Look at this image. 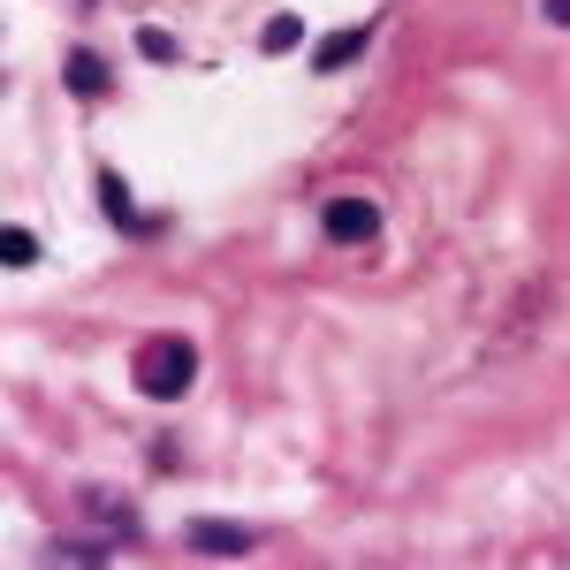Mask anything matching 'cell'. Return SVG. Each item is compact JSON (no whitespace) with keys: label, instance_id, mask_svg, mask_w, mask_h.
I'll return each instance as SVG.
<instances>
[{"label":"cell","instance_id":"obj_11","mask_svg":"<svg viewBox=\"0 0 570 570\" xmlns=\"http://www.w3.org/2000/svg\"><path fill=\"white\" fill-rule=\"evenodd\" d=\"M548 23H570V0H548Z\"/></svg>","mask_w":570,"mask_h":570},{"label":"cell","instance_id":"obj_3","mask_svg":"<svg viewBox=\"0 0 570 570\" xmlns=\"http://www.w3.org/2000/svg\"><path fill=\"white\" fill-rule=\"evenodd\" d=\"M190 548H198V556H244L252 532L244 525H206V518H198V525H190Z\"/></svg>","mask_w":570,"mask_h":570},{"label":"cell","instance_id":"obj_6","mask_svg":"<svg viewBox=\"0 0 570 570\" xmlns=\"http://www.w3.org/2000/svg\"><path fill=\"white\" fill-rule=\"evenodd\" d=\"M0 266H16V274L39 266V236L31 228H0Z\"/></svg>","mask_w":570,"mask_h":570},{"label":"cell","instance_id":"obj_7","mask_svg":"<svg viewBox=\"0 0 570 570\" xmlns=\"http://www.w3.org/2000/svg\"><path fill=\"white\" fill-rule=\"evenodd\" d=\"M297 39H305V31H297V16H274V23L259 31V46H266V53H289Z\"/></svg>","mask_w":570,"mask_h":570},{"label":"cell","instance_id":"obj_5","mask_svg":"<svg viewBox=\"0 0 570 570\" xmlns=\"http://www.w3.org/2000/svg\"><path fill=\"white\" fill-rule=\"evenodd\" d=\"M357 53H365V31H335V39H320V53H312V69H351Z\"/></svg>","mask_w":570,"mask_h":570},{"label":"cell","instance_id":"obj_2","mask_svg":"<svg viewBox=\"0 0 570 570\" xmlns=\"http://www.w3.org/2000/svg\"><path fill=\"white\" fill-rule=\"evenodd\" d=\"M320 228H327V244H373V236H381V206H365V198H327Z\"/></svg>","mask_w":570,"mask_h":570},{"label":"cell","instance_id":"obj_9","mask_svg":"<svg viewBox=\"0 0 570 570\" xmlns=\"http://www.w3.org/2000/svg\"><path fill=\"white\" fill-rule=\"evenodd\" d=\"M53 563H107L99 540H53Z\"/></svg>","mask_w":570,"mask_h":570},{"label":"cell","instance_id":"obj_8","mask_svg":"<svg viewBox=\"0 0 570 570\" xmlns=\"http://www.w3.org/2000/svg\"><path fill=\"white\" fill-rule=\"evenodd\" d=\"M99 198H107V214L122 220V228H137V214H130V190H122V176H99Z\"/></svg>","mask_w":570,"mask_h":570},{"label":"cell","instance_id":"obj_4","mask_svg":"<svg viewBox=\"0 0 570 570\" xmlns=\"http://www.w3.org/2000/svg\"><path fill=\"white\" fill-rule=\"evenodd\" d=\"M61 85L77 91V99H99V91H107V61H99V53H69Z\"/></svg>","mask_w":570,"mask_h":570},{"label":"cell","instance_id":"obj_1","mask_svg":"<svg viewBox=\"0 0 570 570\" xmlns=\"http://www.w3.org/2000/svg\"><path fill=\"white\" fill-rule=\"evenodd\" d=\"M190 381H198V351H190L183 335H160V343H145V351H137V389L153 395V403L190 395Z\"/></svg>","mask_w":570,"mask_h":570},{"label":"cell","instance_id":"obj_10","mask_svg":"<svg viewBox=\"0 0 570 570\" xmlns=\"http://www.w3.org/2000/svg\"><path fill=\"white\" fill-rule=\"evenodd\" d=\"M137 53H153V61H176V39H168V31H145V23H137Z\"/></svg>","mask_w":570,"mask_h":570}]
</instances>
